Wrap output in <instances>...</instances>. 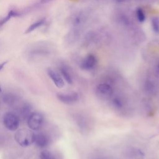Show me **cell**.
Wrapping results in <instances>:
<instances>
[{
    "mask_svg": "<svg viewBox=\"0 0 159 159\" xmlns=\"http://www.w3.org/2000/svg\"><path fill=\"white\" fill-rule=\"evenodd\" d=\"M35 134L27 129L18 130L14 135V139L17 143L23 147L31 145L34 142Z\"/></svg>",
    "mask_w": 159,
    "mask_h": 159,
    "instance_id": "obj_1",
    "label": "cell"
},
{
    "mask_svg": "<svg viewBox=\"0 0 159 159\" xmlns=\"http://www.w3.org/2000/svg\"><path fill=\"white\" fill-rule=\"evenodd\" d=\"M3 123L6 129L11 131H15L19 127L20 120L16 114L9 112L4 114Z\"/></svg>",
    "mask_w": 159,
    "mask_h": 159,
    "instance_id": "obj_2",
    "label": "cell"
},
{
    "mask_svg": "<svg viewBox=\"0 0 159 159\" xmlns=\"http://www.w3.org/2000/svg\"><path fill=\"white\" fill-rule=\"evenodd\" d=\"M28 126L31 130H37L41 128L43 124V116L39 112L31 113L27 119Z\"/></svg>",
    "mask_w": 159,
    "mask_h": 159,
    "instance_id": "obj_3",
    "label": "cell"
},
{
    "mask_svg": "<svg viewBox=\"0 0 159 159\" xmlns=\"http://www.w3.org/2000/svg\"><path fill=\"white\" fill-rule=\"evenodd\" d=\"M96 93L99 98L102 100H107L112 97L113 89L112 86L107 83H100L96 86Z\"/></svg>",
    "mask_w": 159,
    "mask_h": 159,
    "instance_id": "obj_4",
    "label": "cell"
},
{
    "mask_svg": "<svg viewBox=\"0 0 159 159\" xmlns=\"http://www.w3.org/2000/svg\"><path fill=\"white\" fill-rule=\"evenodd\" d=\"M97 61V58L94 55L89 54L82 60L80 68L84 70H91L96 66Z\"/></svg>",
    "mask_w": 159,
    "mask_h": 159,
    "instance_id": "obj_5",
    "label": "cell"
},
{
    "mask_svg": "<svg viewBox=\"0 0 159 159\" xmlns=\"http://www.w3.org/2000/svg\"><path fill=\"white\" fill-rule=\"evenodd\" d=\"M57 96L60 101L66 104H73L79 99L78 94L75 92L69 93H58Z\"/></svg>",
    "mask_w": 159,
    "mask_h": 159,
    "instance_id": "obj_6",
    "label": "cell"
},
{
    "mask_svg": "<svg viewBox=\"0 0 159 159\" xmlns=\"http://www.w3.org/2000/svg\"><path fill=\"white\" fill-rule=\"evenodd\" d=\"M47 74L57 88H61L64 86L65 82L61 75L55 70L50 68H48Z\"/></svg>",
    "mask_w": 159,
    "mask_h": 159,
    "instance_id": "obj_7",
    "label": "cell"
},
{
    "mask_svg": "<svg viewBox=\"0 0 159 159\" xmlns=\"http://www.w3.org/2000/svg\"><path fill=\"white\" fill-rule=\"evenodd\" d=\"M39 148H45L49 143V139L48 136L42 132L35 134L34 142Z\"/></svg>",
    "mask_w": 159,
    "mask_h": 159,
    "instance_id": "obj_8",
    "label": "cell"
},
{
    "mask_svg": "<svg viewBox=\"0 0 159 159\" xmlns=\"http://www.w3.org/2000/svg\"><path fill=\"white\" fill-rule=\"evenodd\" d=\"M45 22V18H41V19H39L37 20L36 21H35L33 23H32L27 27V29L25 30V34H29V33L34 31L35 30H36L39 27H40L42 25H43L44 24Z\"/></svg>",
    "mask_w": 159,
    "mask_h": 159,
    "instance_id": "obj_9",
    "label": "cell"
},
{
    "mask_svg": "<svg viewBox=\"0 0 159 159\" xmlns=\"http://www.w3.org/2000/svg\"><path fill=\"white\" fill-rule=\"evenodd\" d=\"M60 71L61 76H63V78H64V80L66 81L67 83L71 84L73 83V79H72L71 75L69 72L68 70L66 67L61 66L60 68Z\"/></svg>",
    "mask_w": 159,
    "mask_h": 159,
    "instance_id": "obj_10",
    "label": "cell"
},
{
    "mask_svg": "<svg viewBox=\"0 0 159 159\" xmlns=\"http://www.w3.org/2000/svg\"><path fill=\"white\" fill-rule=\"evenodd\" d=\"M135 14L136 17L137 18V20L140 22H143L145 20V15L143 11V9L141 7H138L135 11Z\"/></svg>",
    "mask_w": 159,
    "mask_h": 159,
    "instance_id": "obj_11",
    "label": "cell"
},
{
    "mask_svg": "<svg viewBox=\"0 0 159 159\" xmlns=\"http://www.w3.org/2000/svg\"><path fill=\"white\" fill-rule=\"evenodd\" d=\"M151 24L153 32L157 34H159V17H153L151 21Z\"/></svg>",
    "mask_w": 159,
    "mask_h": 159,
    "instance_id": "obj_12",
    "label": "cell"
},
{
    "mask_svg": "<svg viewBox=\"0 0 159 159\" xmlns=\"http://www.w3.org/2000/svg\"><path fill=\"white\" fill-rule=\"evenodd\" d=\"M40 159H55L53 155L48 150H43L40 153Z\"/></svg>",
    "mask_w": 159,
    "mask_h": 159,
    "instance_id": "obj_13",
    "label": "cell"
},
{
    "mask_svg": "<svg viewBox=\"0 0 159 159\" xmlns=\"http://www.w3.org/2000/svg\"><path fill=\"white\" fill-rule=\"evenodd\" d=\"M112 103H113V105L117 108H121L123 105L122 101L119 98H114L112 100Z\"/></svg>",
    "mask_w": 159,
    "mask_h": 159,
    "instance_id": "obj_14",
    "label": "cell"
},
{
    "mask_svg": "<svg viewBox=\"0 0 159 159\" xmlns=\"http://www.w3.org/2000/svg\"><path fill=\"white\" fill-rule=\"evenodd\" d=\"M7 63V61H3L2 63H0V71H1L3 68H4V65H5Z\"/></svg>",
    "mask_w": 159,
    "mask_h": 159,
    "instance_id": "obj_15",
    "label": "cell"
},
{
    "mask_svg": "<svg viewBox=\"0 0 159 159\" xmlns=\"http://www.w3.org/2000/svg\"><path fill=\"white\" fill-rule=\"evenodd\" d=\"M50 1H51V0H40V2H41L42 4H43V3H46V2H49Z\"/></svg>",
    "mask_w": 159,
    "mask_h": 159,
    "instance_id": "obj_16",
    "label": "cell"
},
{
    "mask_svg": "<svg viewBox=\"0 0 159 159\" xmlns=\"http://www.w3.org/2000/svg\"><path fill=\"white\" fill-rule=\"evenodd\" d=\"M157 71L159 73V61H158V63H157Z\"/></svg>",
    "mask_w": 159,
    "mask_h": 159,
    "instance_id": "obj_17",
    "label": "cell"
},
{
    "mask_svg": "<svg viewBox=\"0 0 159 159\" xmlns=\"http://www.w3.org/2000/svg\"><path fill=\"white\" fill-rule=\"evenodd\" d=\"M116 1H119V2H122V1H125V0H116Z\"/></svg>",
    "mask_w": 159,
    "mask_h": 159,
    "instance_id": "obj_18",
    "label": "cell"
},
{
    "mask_svg": "<svg viewBox=\"0 0 159 159\" xmlns=\"http://www.w3.org/2000/svg\"><path fill=\"white\" fill-rule=\"evenodd\" d=\"M2 91V89H1V85H0V92Z\"/></svg>",
    "mask_w": 159,
    "mask_h": 159,
    "instance_id": "obj_19",
    "label": "cell"
}]
</instances>
